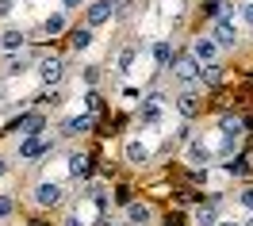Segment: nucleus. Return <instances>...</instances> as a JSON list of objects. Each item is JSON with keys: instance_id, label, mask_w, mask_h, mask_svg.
Returning <instances> with one entry per match:
<instances>
[{"instance_id": "obj_1", "label": "nucleus", "mask_w": 253, "mask_h": 226, "mask_svg": "<svg viewBox=\"0 0 253 226\" xmlns=\"http://www.w3.org/2000/svg\"><path fill=\"white\" fill-rule=\"evenodd\" d=\"M211 38H215L222 50H234L238 42H242V23H238V16H215L211 19Z\"/></svg>"}, {"instance_id": "obj_2", "label": "nucleus", "mask_w": 253, "mask_h": 226, "mask_svg": "<svg viewBox=\"0 0 253 226\" xmlns=\"http://www.w3.org/2000/svg\"><path fill=\"white\" fill-rule=\"evenodd\" d=\"M200 73H204V62H200V58H196L192 50L184 54V58H173V77L184 84V88L200 84Z\"/></svg>"}, {"instance_id": "obj_3", "label": "nucleus", "mask_w": 253, "mask_h": 226, "mask_svg": "<svg viewBox=\"0 0 253 226\" xmlns=\"http://www.w3.org/2000/svg\"><path fill=\"white\" fill-rule=\"evenodd\" d=\"M65 77V62L58 58V54H46V58H39V81L50 84V88H58Z\"/></svg>"}, {"instance_id": "obj_4", "label": "nucleus", "mask_w": 253, "mask_h": 226, "mask_svg": "<svg viewBox=\"0 0 253 226\" xmlns=\"http://www.w3.org/2000/svg\"><path fill=\"white\" fill-rule=\"evenodd\" d=\"M62 184L58 180H39L35 184V192H31V199L39 203V207H62Z\"/></svg>"}, {"instance_id": "obj_5", "label": "nucleus", "mask_w": 253, "mask_h": 226, "mask_svg": "<svg viewBox=\"0 0 253 226\" xmlns=\"http://www.w3.org/2000/svg\"><path fill=\"white\" fill-rule=\"evenodd\" d=\"M211 157H215V150H211V146L204 142V138H188V142H184V161L192 165V169H200V165H211Z\"/></svg>"}, {"instance_id": "obj_6", "label": "nucleus", "mask_w": 253, "mask_h": 226, "mask_svg": "<svg viewBox=\"0 0 253 226\" xmlns=\"http://www.w3.org/2000/svg\"><path fill=\"white\" fill-rule=\"evenodd\" d=\"M50 150H54V142L42 138V134H23V138H19V157H23V161H35V157L50 153Z\"/></svg>"}, {"instance_id": "obj_7", "label": "nucleus", "mask_w": 253, "mask_h": 226, "mask_svg": "<svg viewBox=\"0 0 253 226\" xmlns=\"http://www.w3.org/2000/svg\"><path fill=\"white\" fill-rule=\"evenodd\" d=\"M161 119H165V96H146L142 112H138V123L142 127H161Z\"/></svg>"}, {"instance_id": "obj_8", "label": "nucleus", "mask_w": 253, "mask_h": 226, "mask_svg": "<svg viewBox=\"0 0 253 226\" xmlns=\"http://www.w3.org/2000/svg\"><path fill=\"white\" fill-rule=\"evenodd\" d=\"M111 12H115V4H111V0H92V4H88V8H84V27H104V23H108L111 19Z\"/></svg>"}, {"instance_id": "obj_9", "label": "nucleus", "mask_w": 253, "mask_h": 226, "mask_svg": "<svg viewBox=\"0 0 253 226\" xmlns=\"http://www.w3.org/2000/svg\"><path fill=\"white\" fill-rule=\"evenodd\" d=\"M219 42H215V38H211V35H200V38H192V54H196V58H200V62L204 65H215L219 62Z\"/></svg>"}, {"instance_id": "obj_10", "label": "nucleus", "mask_w": 253, "mask_h": 226, "mask_svg": "<svg viewBox=\"0 0 253 226\" xmlns=\"http://www.w3.org/2000/svg\"><path fill=\"white\" fill-rule=\"evenodd\" d=\"M123 157H126V165H150V146L142 142V138H126V146H123Z\"/></svg>"}, {"instance_id": "obj_11", "label": "nucleus", "mask_w": 253, "mask_h": 226, "mask_svg": "<svg viewBox=\"0 0 253 226\" xmlns=\"http://www.w3.org/2000/svg\"><path fill=\"white\" fill-rule=\"evenodd\" d=\"M126 223H130V226H150V223H154V207L142 203V199L126 203Z\"/></svg>"}, {"instance_id": "obj_12", "label": "nucleus", "mask_w": 253, "mask_h": 226, "mask_svg": "<svg viewBox=\"0 0 253 226\" xmlns=\"http://www.w3.org/2000/svg\"><path fill=\"white\" fill-rule=\"evenodd\" d=\"M23 46H27V35L19 31V27H8V31L0 35V50L4 54H23Z\"/></svg>"}, {"instance_id": "obj_13", "label": "nucleus", "mask_w": 253, "mask_h": 226, "mask_svg": "<svg viewBox=\"0 0 253 226\" xmlns=\"http://www.w3.org/2000/svg\"><path fill=\"white\" fill-rule=\"evenodd\" d=\"M173 108H176V115H180V119H196V112H200V100H196V92H192V88H184V92L173 100Z\"/></svg>"}, {"instance_id": "obj_14", "label": "nucleus", "mask_w": 253, "mask_h": 226, "mask_svg": "<svg viewBox=\"0 0 253 226\" xmlns=\"http://www.w3.org/2000/svg\"><path fill=\"white\" fill-rule=\"evenodd\" d=\"M65 27H69V16H65V12H50V16L42 19V35H46V38L65 35Z\"/></svg>"}, {"instance_id": "obj_15", "label": "nucleus", "mask_w": 253, "mask_h": 226, "mask_svg": "<svg viewBox=\"0 0 253 226\" xmlns=\"http://www.w3.org/2000/svg\"><path fill=\"white\" fill-rule=\"evenodd\" d=\"M150 54H154V65H158V69H169V65H173V46H169V38H154Z\"/></svg>"}, {"instance_id": "obj_16", "label": "nucleus", "mask_w": 253, "mask_h": 226, "mask_svg": "<svg viewBox=\"0 0 253 226\" xmlns=\"http://www.w3.org/2000/svg\"><path fill=\"white\" fill-rule=\"evenodd\" d=\"M134 62H138V46H123V50H119V58H115V73L126 77V73L134 69Z\"/></svg>"}, {"instance_id": "obj_17", "label": "nucleus", "mask_w": 253, "mask_h": 226, "mask_svg": "<svg viewBox=\"0 0 253 226\" xmlns=\"http://www.w3.org/2000/svg\"><path fill=\"white\" fill-rule=\"evenodd\" d=\"M62 130H65V134H84V130H92V112L65 119V123H62Z\"/></svg>"}, {"instance_id": "obj_18", "label": "nucleus", "mask_w": 253, "mask_h": 226, "mask_svg": "<svg viewBox=\"0 0 253 226\" xmlns=\"http://www.w3.org/2000/svg\"><path fill=\"white\" fill-rule=\"evenodd\" d=\"M69 177L73 180L88 177V157H84V153H69Z\"/></svg>"}, {"instance_id": "obj_19", "label": "nucleus", "mask_w": 253, "mask_h": 226, "mask_svg": "<svg viewBox=\"0 0 253 226\" xmlns=\"http://www.w3.org/2000/svg\"><path fill=\"white\" fill-rule=\"evenodd\" d=\"M27 69H31V58H27V54H12L4 73H8V77H19V73H27Z\"/></svg>"}, {"instance_id": "obj_20", "label": "nucleus", "mask_w": 253, "mask_h": 226, "mask_svg": "<svg viewBox=\"0 0 253 226\" xmlns=\"http://www.w3.org/2000/svg\"><path fill=\"white\" fill-rule=\"evenodd\" d=\"M92 27H81L77 35H73V50H77V54H88V50H92Z\"/></svg>"}, {"instance_id": "obj_21", "label": "nucleus", "mask_w": 253, "mask_h": 226, "mask_svg": "<svg viewBox=\"0 0 253 226\" xmlns=\"http://www.w3.org/2000/svg\"><path fill=\"white\" fill-rule=\"evenodd\" d=\"M219 130H222V134H242L246 123H242L238 115H222V119H219Z\"/></svg>"}, {"instance_id": "obj_22", "label": "nucleus", "mask_w": 253, "mask_h": 226, "mask_svg": "<svg viewBox=\"0 0 253 226\" xmlns=\"http://www.w3.org/2000/svg\"><path fill=\"white\" fill-rule=\"evenodd\" d=\"M42 127H46V119H42V115H31V119L19 123V134H42Z\"/></svg>"}, {"instance_id": "obj_23", "label": "nucleus", "mask_w": 253, "mask_h": 226, "mask_svg": "<svg viewBox=\"0 0 253 226\" xmlns=\"http://www.w3.org/2000/svg\"><path fill=\"white\" fill-rule=\"evenodd\" d=\"M238 142H242V134H222V142H219L215 153H219V157H230V153L238 150Z\"/></svg>"}, {"instance_id": "obj_24", "label": "nucleus", "mask_w": 253, "mask_h": 226, "mask_svg": "<svg viewBox=\"0 0 253 226\" xmlns=\"http://www.w3.org/2000/svg\"><path fill=\"white\" fill-rule=\"evenodd\" d=\"M192 223H196V226H215V223H219V215H215V207H200L196 215H192Z\"/></svg>"}, {"instance_id": "obj_25", "label": "nucleus", "mask_w": 253, "mask_h": 226, "mask_svg": "<svg viewBox=\"0 0 253 226\" xmlns=\"http://www.w3.org/2000/svg\"><path fill=\"white\" fill-rule=\"evenodd\" d=\"M222 81V65H204V73H200V84H219Z\"/></svg>"}, {"instance_id": "obj_26", "label": "nucleus", "mask_w": 253, "mask_h": 226, "mask_svg": "<svg viewBox=\"0 0 253 226\" xmlns=\"http://www.w3.org/2000/svg\"><path fill=\"white\" fill-rule=\"evenodd\" d=\"M238 23H242V27H250V31H253V0H246V4L238 8Z\"/></svg>"}, {"instance_id": "obj_27", "label": "nucleus", "mask_w": 253, "mask_h": 226, "mask_svg": "<svg viewBox=\"0 0 253 226\" xmlns=\"http://www.w3.org/2000/svg\"><path fill=\"white\" fill-rule=\"evenodd\" d=\"M12 211H16V199L12 195H0V219H8Z\"/></svg>"}, {"instance_id": "obj_28", "label": "nucleus", "mask_w": 253, "mask_h": 226, "mask_svg": "<svg viewBox=\"0 0 253 226\" xmlns=\"http://www.w3.org/2000/svg\"><path fill=\"white\" fill-rule=\"evenodd\" d=\"M238 203H242V211H250V215H253V188H242Z\"/></svg>"}, {"instance_id": "obj_29", "label": "nucleus", "mask_w": 253, "mask_h": 226, "mask_svg": "<svg viewBox=\"0 0 253 226\" xmlns=\"http://www.w3.org/2000/svg\"><path fill=\"white\" fill-rule=\"evenodd\" d=\"M16 4H19V0H0V19H12Z\"/></svg>"}, {"instance_id": "obj_30", "label": "nucleus", "mask_w": 253, "mask_h": 226, "mask_svg": "<svg viewBox=\"0 0 253 226\" xmlns=\"http://www.w3.org/2000/svg\"><path fill=\"white\" fill-rule=\"evenodd\" d=\"M204 16H211V19L222 16V12H219V0H204Z\"/></svg>"}, {"instance_id": "obj_31", "label": "nucleus", "mask_w": 253, "mask_h": 226, "mask_svg": "<svg viewBox=\"0 0 253 226\" xmlns=\"http://www.w3.org/2000/svg\"><path fill=\"white\" fill-rule=\"evenodd\" d=\"M62 226H84V219H81V211H69V215H65V223Z\"/></svg>"}, {"instance_id": "obj_32", "label": "nucleus", "mask_w": 253, "mask_h": 226, "mask_svg": "<svg viewBox=\"0 0 253 226\" xmlns=\"http://www.w3.org/2000/svg\"><path fill=\"white\" fill-rule=\"evenodd\" d=\"M81 4H84V0H62V8H65V12H73V8H81Z\"/></svg>"}, {"instance_id": "obj_33", "label": "nucleus", "mask_w": 253, "mask_h": 226, "mask_svg": "<svg viewBox=\"0 0 253 226\" xmlns=\"http://www.w3.org/2000/svg\"><path fill=\"white\" fill-rule=\"evenodd\" d=\"M161 8H180V4H184V0H158Z\"/></svg>"}, {"instance_id": "obj_34", "label": "nucleus", "mask_w": 253, "mask_h": 226, "mask_svg": "<svg viewBox=\"0 0 253 226\" xmlns=\"http://www.w3.org/2000/svg\"><path fill=\"white\" fill-rule=\"evenodd\" d=\"M215 226H242V223H234V219H219Z\"/></svg>"}, {"instance_id": "obj_35", "label": "nucleus", "mask_w": 253, "mask_h": 226, "mask_svg": "<svg viewBox=\"0 0 253 226\" xmlns=\"http://www.w3.org/2000/svg\"><path fill=\"white\" fill-rule=\"evenodd\" d=\"M4 173H8V165H4V157H0V177H4Z\"/></svg>"}, {"instance_id": "obj_36", "label": "nucleus", "mask_w": 253, "mask_h": 226, "mask_svg": "<svg viewBox=\"0 0 253 226\" xmlns=\"http://www.w3.org/2000/svg\"><path fill=\"white\" fill-rule=\"evenodd\" d=\"M19 4H27V0H19Z\"/></svg>"}]
</instances>
